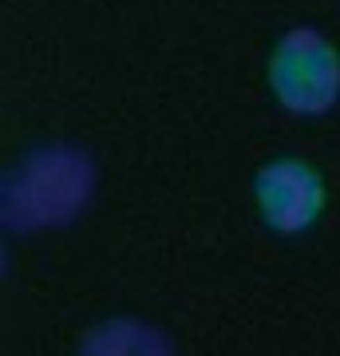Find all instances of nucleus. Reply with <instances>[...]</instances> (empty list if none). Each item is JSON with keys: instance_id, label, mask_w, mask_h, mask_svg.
Listing matches in <instances>:
<instances>
[{"instance_id": "3", "label": "nucleus", "mask_w": 340, "mask_h": 356, "mask_svg": "<svg viewBox=\"0 0 340 356\" xmlns=\"http://www.w3.org/2000/svg\"><path fill=\"white\" fill-rule=\"evenodd\" d=\"M253 202L269 229L305 234L325 214V178L305 159H273L253 178Z\"/></svg>"}, {"instance_id": "1", "label": "nucleus", "mask_w": 340, "mask_h": 356, "mask_svg": "<svg viewBox=\"0 0 340 356\" xmlns=\"http://www.w3.org/2000/svg\"><path fill=\"white\" fill-rule=\"evenodd\" d=\"M91 194V163L72 147H40L16 166L4 198L8 226H60L83 210Z\"/></svg>"}, {"instance_id": "2", "label": "nucleus", "mask_w": 340, "mask_h": 356, "mask_svg": "<svg viewBox=\"0 0 340 356\" xmlns=\"http://www.w3.org/2000/svg\"><path fill=\"white\" fill-rule=\"evenodd\" d=\"M269 88L293 115H328L340 99V51L316 28H293L269 56Z\"/></svg>"}]
</instances>
